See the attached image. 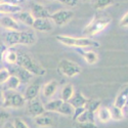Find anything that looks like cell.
Listing matches in <instances>:
<instances>
[{
	"instance_id": "23",
	"label": "cell",
	"mask_w": 128,
	"mask_h": 128,
	"mask_svg": "<svg viewBox=\"0 0 128 128\" xmlns=\"http://www.w3.org/2000/svg\"><path fill=\"white\" fill-rule=\"evenodd\" d=\"M74 122H92V123H95L94 113L85 109L82 112V114L76 119V121H74Z\"/></svg>"
},
{
	"instance_id": "20",
	"label": "cell",
	"mask_w": 128,
	"mask_h": 128,
	"mask_svg": "<svg viewBox=\"0 0 128 128\" xmlns=\"http://www.w3.org/2000/svg\"><path fill=\"white\" fill-rule=\"evenodd\" d=\"M34 121H35L36 125L37 126H40V127H49L53 123L52 118H51L49 115L45 114V113L41 114L39 116L34 117Z\"/></svg>"
},
{
	"instance_id": "38",
	"label": "cell",
	"mask_w": 128,
	"mask_h": 128,
	"mask_svg": "<svg viewBox=\"0 0 128 128\" xmlns=\"http://www.w3.org/2000/svg\"><path fill=\"white\" fill-rule=\"evenodd\" d=\"M26 0H4L5 3H9V4H14V5H20V3L25 2Z\"/></svg>"
},
{
	"instance_id": "19",
	"label": "cell",
	"mask_w": 128,
	"mask_h": 128,
	"mask_svg": "<svg viewBox=\"0 0 128 128\" xmlns=\"http://www.w3.org/2000/svg\"><path fill=\"white\" fill-rule=\"evenodd\" d=\"M16 18L22 24H24L26 26H30V27L33 26V23H34V20H35V18L32 16L31 12H23V10L16 14Z\"/></svg>"
},
{
	"instance_id": "7",
	"label": "cell",
	"mask_w": 128,
	"mask_h": 128,
	"mask_svg": "<svg viewBox=\"0 0 128 128\" xmlns=\"http://www.w3.org/2000/svg\"><path fill=\"white\" fill-rule=\"evenodd\" d=\"M8 71L10 73V75H14L16 76L22 83H28L30 82V80L33 77V74H31L30 72H28L26 69H24L23 67H20L18 64L14 65H8Z\"/></svg>"
},
{
	"instance_id": "43",
	"label": "cell",
	"mask_w": 128,
	"mask_h": 128,
	"mask_svg": "<svg viewBox=\"0 0 128 128\" xmlns=\"http://www.w3.org/2000/svg\"><path fill=\"white\" fill-rule=\"evenodd\" d=\"M83 1H88V0H83Z\"/></svg>"
},
{
	"instance_id": "37",
	"label": "cell",
	"mask_w": 128,
	"mask_h": 128,
	"mask_svg": "<svg viewBox=\"0 0 128 128\" xmlns=\"http://www.w3.org/2000/svg\"><path fill=\"white\" fill-rule=\"evenodd\" d=\"M120 26L121 27H128V12L120 20Z\"/></svg>"
},
{
	"instance_id": "36",
	"label": "cell",
	"mask_w": 128,
	"mask_h": 128,
	"mask_svg": "<svg viewBox=\"0 0 128 128\" xmlns=\"http://www.w3.org/2000/svg\"><path fill=\"white\" fill-rule=\"evenodd\" d=\"M6 50H7V46L4 43H0V65H1V62L3 60L4 53H5Z\"/></svg>"
},
{
	"instance_id": "24",
	"label": "cell",
	"mask_w": 128,
	"mask_h": 128,
	"mask_svg": "<svg viewBox=\"0 0 128 128\" xmlns=\"http://www.w3.org/2000/svg\"><path fill=\"white\" fill-rule=\"evenodd\" d=\"M3 60H5L7 65H14L18 62V52L16 50H14L12 48L7 49L4 53Z\"/></svg>"
},
{
	"instance_id": "11",
	"label": "cell",
	"mask_w": 128,
	"mask_h": 128,
	"mask_svg": "<svg viewBox=\"0 0 128 128\" xmlns=\"http://www.w3.org/2000/svg\"><path fill=\"white\" fill-rule=\"evenodd\" d=\"M31 14L35 18H49L50 14L48 10L39 3H34L31 6Z\"/></svg>"
},
{
	"instance_id": "2",
	"label": "cell",
	"mask_w": 128,
	"mask_h": 128,
	"mask_svg": "<svg viewBox=\"0 0 128 128\" xmlns=\"http://www.w3.org/2000/svg\"><path fill=\"white\" fill-rule=\"evenodd\" d=\"M18 65L26 69L33 75L43 76L46 74V70L42 67L39 62H37L33 58L25 52H18Z\"/></svg>"
},
{
	"instance_id": "9",
	"label": "cell",
	"mask_w": 128,
	"mask_h": 128,
	"mask_svg": "<svg viewBox=\"0 0 128 128\" xmlns=\"http://www.w3.org/2000/svg\"><path fill=\"white\" fill-rule=\"evenodd\" d=\"M32 27L39 32H50L53 29V25L50 18H35Z\"/></svg>"
},
{
	"instance_id": "10",
	"label": "cell",
	"mask_w": 128,
	"mask_h": 128,
	"mask_svg": "<svg viewBox=\"0 0 128 128\" xmlns=\"http://www.w3.org/2000/svg\"><path fill=\"white\" fill-rule=\"evenodd\" d=\"M37 41V36L32 31H20V41L18 44L22 45H33Z\"/></svg>"
},
{
	"instance_id": "17",
	"label": "cell",
	"mask_w": 128,
	"mask_h": 128,
	"mask_svg": "<svg viewBox=\"0 0 128 128\" xmlns=\"http://www.w3.org/2000/svg\"><path fill=\"white\" fill-rule=\"evenodd\" d=\"M87 100H88V98H85L81 92L77 91V92H74L73 96L71 98L69 102L74 106V109H75V108H82V106H84L85 104L87 102Z\"/></svg>"
},
{
	"instance_id": "12",
	"label": "cell",
	"mask_w": 128,
	"mask_h": 128,
	"mask_svg": "<svg viewBox=\"0 0 128 128\" xmlns=\"http://www.w3.org/2000/svg\"><path fill=\"white\" fill-rule=\"evenodd\" d=\"M0 24L7 31H18L20 30V25L16 22V20L12 16H9L8 14L0 18Z\"/></svg>"
},
{
	"instance_id": "14",
	"label": "cell",
	"mask_w": 128,
	"mask_h": 128,
	"mask_svg": "<svg viewBox=\"0 0 128 128\" xmlns=\"http://www.w3.org/2000/svg\"><path fill=\"white\" fill-rule=\"evenodd\" d=\"M76 48H77L76 50L84 58V60H86L87 64H89V65H94V64L98 62V54L95 51H93V50H83L80 47H76Z\"/></svg>"
},
{
	"instance_id": "26",
	"label": "cell",
	"mask_w": 128,
	"mask_h": 128,
	"mask_svg": "<svg viewBox=\"0 0 128 128\" xmlns=\"http://www.w3.org/2000/svg\"><path fill=\"white\" fill-rule=\"evenodd\" d=\"M58 114H62L64 116H73L74 114V106L69 102H62L60 109L58 110Z\"/></svg>"
},
{
	"instance_id": "34",
	"label": "cell",
	"mask_w": 128,
	"mask_h": 128,
	"mask_svg": "<svg viewBox=\"0 0 128 128\" xmlns=\"http://www.w3.org/2000/svg\"><path fill=\"white\" fill-rule=\"evenodd\" d=\"M45 1H58V2H60L62 4L69 6V7H74V6L78 5L79 0H45Z\"/></svg>"
},
{
	"instance_id": "22",
	"label": "cell",
	"mask_w": 128,
	"mask_h": 128,
	"mask_svg": "<svg viewBox=\"0 0 128 128\" xmlns=\"http://www.w3.org/2000/svg\"><path fill=\"white\" fill-rule=\"evenodd\" d=\"M20 84H22V82H20V80L16 76L10 75L3 85H4V88L6 90H16L20 87Z\"/></svg>"
},
{
	"instance_id": "21",
	"label": "cell",
	"mask_w": 128,
	"mask_h": 128,
	"mask_svg": "<svg viewBox=\"0 0 128 128\" xmlns=\"http://www.w3.org/2000/svg\"><path fill=\"white\" fill-rule=\"evenodd\" d=\"M127 96H128V85H126V86L118 93L114 104L120 109H123L126 104V102H127Z\"/></svg>"
},
{
	"instance_id": "40",
	"label": "cell",
	"mask_w": 128,
	"mask_h": 128,
	"mask_svg": "<svg viewBox=\"0 0 128 128\" xmlns=\"http://www.w3.org/2000/svg\"><path fill=\"white\" fill-rule=\"evenodd\" d=\"M2 128H14V122H6Z\"/></svg>"
},
{
	"instance_id": "15",
	"label": "cell",
	"mask_w": 128,
	"mask_h": 128,
	"mask_svg": "<svg viewBox=\"0 0 128 128\" xmlns=\"http://www.w3.org/2000/svg\"><path fill=\"white\" fill-rule=\"evenodd\" d=\"M58 87V81L56 80H51L46 84H44V86L42 87V93H43L44 98H52L56 94Z\"/></svg>"
},
{
	"instance_id": "32",
	"label": "cell",
	"mask_w": 128,
	"mask_h": 128,
	"mask_svg": "<svg viewBox=\"0 0 128 128\" xmlns=\"http://www.w3.org/2000/svg\"><path fill=\"white\" fill-rule=\"evenodd\" d=\"M75 128H98L95 123L92 122H76Z\"/></svg>"
},
{
	"instance_id": "25",
	"label": "cell",
	"mask_w": 128,
	"mask_h": 128,
	"mask_svg": "<svg viewBox=\"0 0 128 128\" xmlns=\"http://www.w3.org/2000/svg\"><path fill=\"white\" fill-rule=\"evenodd\" d=\"M74 92L75 91H74V86L72 84H66L62 89V93H60L62 100L64 102H69L71 100V98L73 96Z\"/></svg>"
},
{
	"instance_id": "8",
	"label": "cell",
	"mask_w": 128,
	"mask_h": 128,
	"mask_svg": "<svg viewBox=\"0 0 128 128\" xmlns=\"http://www.w3.org/2000/svg\"><path fill=\"white\" fill-rule=\"evenodd\" d=\"M28 112L31 116L36 117L39 116L41 114L45 113V108H44V104H42V102L38 98H35L31 100H28Z\"/></svg>"
},
{
	"instance_id": "4",
	"label": "cell",
	"mask_w": 128,
	"mask_h": 128,
	"mask_svg": "<svg viewBox=\"0 0 128 128\" xmlns=\"http://www.w3.org/2000/svg\"><path fill=\"white\" fill-rule=\"evenodd\" d=\"M58 71L62 74V75L72 78L75 77L82 72V68L78 65L77 62L70 60H62L58 62Z\"/></svg>"
},
{
	"instance_id": "29",
	"label": "cell",
	"mask_w": 128,
	"mask_h": 128,
	"mask_svg": "<svg viewBox=\"0 0 128 128\" xmlns=\"http://www.w3.org/2000/svg\"><path fill=\"white\" fill-rule=\"evenodd\" d=\"M110 110V113H111V118L113 120H116V121H120L124 118V115H123V111L122 109L118 108V106H116L115 104L113 106L109 109Z\"/></svg>"
},
{
	"instance_id": "27",
	"label": "cell",
	"mask_w": 128,
	"mask_h": 128,
	"mask_svg": "<svg viewBox=\"0 0 128 128\" xmlns=\"http://www.w3.org/2000/svg\"><path fill=\"white\" fill-rule=\"evenodd\" d=\"M96 112H98V119L102 123H106L112 119L110 110L108 108H100Z\"/></svg>"
},
{
	"instance_id": "1",
	"label": "cell",
	"mask_w": 128,
	"mask_h": 128,
	"mask_svg": "<svg viewBox=\"0 0 128 128\" xmlns=\"http://www.w3.org/2000/svg\"><path fill=\"white\" fill-rule=\"evenodd\" d=\"M112 18L110 16H98L95 14L93 18L91 20V22L88 23L82 31L83 35L86 37H91L94 36L98 33H100L102 31H104L106 27H108L111 23Z\"/></svg>"
},
{
	"instance_id": "6",
	"label": "cell",
	"mask_w": 128,
	"mask_h": 128,
	"mask_svg": "<svg viewBox=\"0 0 128 128\" xmlns=\"http://www.w3.org/2000/svg\"><path fill=\"white\" fill-rule=\"evenodd\" d=\"M73 18H74V12L69 9L58 10V12L51 14L49 16L51 22L58 27H62L64 25L68 24Z\"/></svg>"
},
{
	"instance_id": "16",
	"label": "cell",
	"mask_w": 128,
	"mask_h": 128,
	"mask_svg": "<svg viewBox=\"0 0 128 128\" xmlns=\"http://www.w3.org/2000/svg\"><path fill=\"white\" fill-rule=\"evenodd\" d=\"M20 41V31H7L5 34V38H4V42L5 45L8 47L14 46L16 44H18Z\"/></svg>"
},
{
	"instance_id": "13",
	"label": "cell",
	"mask_w": 128,
	"mask_h": 128,
	"mask_svg": "<svg viewBox=\"0 0 128 128\" xmlns=\"http://www.w3.org/2000/svg\"><path fill=\"white\" fill-rule=\"evenodd\" d=\"M40 88H41V86H40V83L38 81L30 84L29 86L27 87V89L25 91V95H24L26 102L31 100L37 98L39 92H40Z\"/></svg>"
},
{
	"instance_id": "35",
	"label": "cell",
	"mask_w": 128,
	"mask_h": 128,
	"mask_svg": "<svg viewBox=\"0 0 128 128\" xmlns=\"http://www.w3.org/2000/svg\"><path fill=\"white\" fill-rule=\"evenodd\" d=\"M14 128H30L22 119H20V118H16L14 120Z\"/></svg>"
},
{
	"instance_id": "39",
	"label": "cell",
	"mask_w": 128,
	"mask_h": 128,
	"mask_svg": "<svg viewBox=\"0 0 128 128\" xmlns=\"http://www.w3.org/2000/svg\"><path fill=\"white\" fill-rule=\"evenodd\" d=\"M122 111H123L124 118L128 119V104H125V106H124V108L122 109Z\"/></svg>"
},
{
	"instance_id": "5",
	"label": "cell",
	"mask_w": 128,
	"mask_h": 128,
	"mask_svg": "<svg viewBox=\"0 0 128 128\" xmlns=\"http://www.w3.org/2000/svg\"><path fill=\"white\" fill-rule=\"evenodd\" d=\"M12 91V90L4 91L2 106H4V108H8V106H10V108H23L26 102L24 95Z\"/></svg>"
},
{
	"instance_id": "42",
	"label": "cell",
	"mask_w": 128,
	"mask_h": 128,
	"mask_svg": "<svg viewBox=\"0 0 128 128\" xmlns=\"http://www.w3.org/2000/svg\"><path fill=\"white\" fill-rule=\"evenodd\" d=\"M2 2H4V0H0V3H2Z\"/></svg>"
},
{
	"instance_id": "18",
	"label": "cell",
	"mask_w": 128,
	"mask_h": 128,
	"mask_svg": "<svg viewBox=\"0 0 128 128\" xmlns=\"http://www.w3.org/2000/svg\"><path fill=\"white\" fill-rule=\"evenodd\" d=\"M22 12V7L20 5H14L2 2L0 3V14H16L18 12Z\"/></svg>"
},
{
	"instance_id": "33",
	"label": "cell",
	"mask_w": 128,
	"mask_h": 128,
	"mask_svg": "<svg viewBox=\"0 0 128 128\" xmlns=\"http://www.w3.org/2000/svg\"><path fill=\"white\" fill-rule=\"evenodd\" d=\"M9 76H10V73H9L8 69H1L0 70V85L4 84Z\"/></svg>"
},
{
	"instance_id": "28",
	"label": "cell",
	"mask_w": 128,
	"mask_h": 128,
	"mask_svg": "<svg viewBox=\"0 0 128 128\" xmlns=\"http://www.w3.org/2000/svg\"><path fill=\"white\" fill-rule=\"evenodd\" d=\"M64 100L60 98V100H51V102H48L46 104H44V108H45V111L46 112H53V113H58V110L60 109V106L62 104Z\"/></svg>"
},
{
	"instance_id": "41",
	"label": "cell",
	"mask_w": 128,
	"mask_h": 128,
	"mask_svg": "<svg viewBox=\"0 0 128 128\" xmlns=\"http://www.w3.org/2000/svg\"><path fill=\"white\" fill-rule=\"evenodd\" d=\"M3 98H4V91L2 88H0V104L1 106L3 104Z\"/></svg>"
},
{
	"instance_id": "31",
	"label": "cell",
	"mask_w": 128,
	"mask_h": 128,
	"mask_svg": "<svg viewBox=\"0 0 128 128\" xmlns=\"http://www.w3.org/2000/svg\"><path fill=\"white\" fill-rule=\"evenodd\" d=\"M114 4V0H94L93 6L96 9H104Z\"/></svg>"
},
{
	"instance_id": "30",
	"label": "cell",
	"mask_w": 128,
	"mask_h": 128,
	"mask_svg": "<svg viewBox=\"0 0 128 128\" xmlns=\"http://www.w3.org/2000/svg\"><path fill=\"white\" fill-rule=\"evenodd\" d=\"M84 106L86 110L95 113L100 108V100H88Z\"/></svg>"
},
{
	"instance_id": "3",
	"label": "cell",
	"mask_w": 128,
	"mask_h": 128,
	"mask_svg": "<svg viewBox=\"0 0 128 128\" xmlns=\"http://www.w3.org/2000/svg\"><path fill=\"white\" fill-rule=\"evenodd\" d=\"M56 39L64 45L73 46V47L87 48V47H100V44L98 41L92 40L89 37L78 38V37H71V36H65V35H58Z\"/></svg>"
}]
</instances>
